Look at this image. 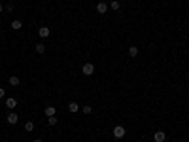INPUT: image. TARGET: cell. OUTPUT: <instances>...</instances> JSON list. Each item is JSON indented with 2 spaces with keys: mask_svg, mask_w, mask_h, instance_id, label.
<instances>
[{
  "mask_svg": "<svg viewBox=\"0 0 189 142\" xmlns=\"http://www.w3.org/2000/svg\"><path fill=\"white\" fill-rule=\"evenodd\" d=\"M125 133H127V131H125V127H123V125H115V127H114V131H112L114 138H117V140H119V138H125Z\"/></svg>",
  "mask_w": 189,
  "mask_h": 142,
  "instance_id": "6da1fadb",
  "label": "cell"
},
{
  "mask_svg": "<svg viewBox=\"0 0 189 142\" xmlns=\"http://www.w3.org/2000/svg\"><path fill=\"white\" fill-rule=\"evenodd\" d=\"M81 74L83 76H93L95 74V64L93 63H85L83 67H81Z\"/></svg>",
  "mask_w": 189,
  "mask_h": 142,
  "instance_id": "7a4b0ae2",
  "label": "cell"
},
{
  "mask_svg": "<svg viewBox=\"0 0 189 142\" xmlns=\"http://www.w3.org/2000/svg\"><path fill=\"white\" fill-rule=\"evenodd\" d=\"M6 121H8L9 125H15V123H17V121H19V116L15 114V112H9V114L6 116Z\"/></svg>",
  "mask_w": 189,
  "mask_h": 142,
  "instance_id": "3957f363",
  "label": "cell"
},
{
  "mask_svg": "<svg viewBox=\"0 0 189 142\" xmlns=\"http://www.w3.org/2000/svg\"><path fill=\"white\" fill-rule=\"evenodd\" d=\"M108 4H106V2H99V4H96V13H100V15H104L106 12H108Z\"/></svg>",
  "mask_w": 189,
  "mask_h": 142,
  "instance_id": "277c9868",
  "label": "cell"
},
{
  "mask_svg": "<svg viewBox=\"0 0 189 142\" xmlns=\"http://www.w3.org/2000/svg\"><path fill=\"white\" fill-rule=\"evenodd\" d=\"M153 140H155V142H165L166 140V133H165V131H157V133L153 135Z\"/></svg>",
  "mask_w": 189,
  "mask_h": 142,
  "instance_id": "5b68a950",
  "label": "cell"
},
{
  "mask_svg": "<svg viewBox=\"0 0 189 142\" xmlns=\"http://www.w3.org/2000/svg\"><path fill=\"white\" fill-rule=\"evenodd\" d=\"M49 34H51V29H49V27H40V29H38V36H40V38H47Z\"/></svg>",
  "mask_w": 189,
  "mask_h": 142,
  "instance_id": "8992f818",
  "label": "cell"
},
{
  "mask_svg": "<svg viewBox=\"0 0 189 142\" xmlns=\"http://www.w3.org/2000/svg\"><path fill=\"white\" fill-rule=\"evenodd\" d=\"M17 99H13V97H8L6 99V108H9V110H13V108H17Z\"/></svg>",
  "mask_w": 189,
  "mask_h": 142,
  "instance_id": "52a82bcc",
  "label": "cell"
},
{
  "mask_svg": "<svg viewBox=\"0 0 189 142\" xmlns=\"http://www.w3.org/2000/svg\"><path fill=\"white\" fill-rule=\"evenodd\" d=\"M44 114L47 116V118H51V116H55V114H57V108H55V106H45Z\"/></svg>",
  "mask_w": 189,
  "mask_h": 142,
  "instance_id": "ba28073f",
  "label": "cell"
},
{
  "mask_svg": "<svg viewBox=\"0 0 189 142\" xmlns=\"http://www.w3.org/2000/svg\"><path fill=\"white\" fill-rule=\"evenodd\" d=\"M34 51H36V53H38V55H42V53H44V51H45V45H44V44H42V42H38V44H36V45H34Z\"/></svg>",
  "mask_w": 189,
  "mask_h": 142,
  "instance_id": "9c48e42d",
  "label": "cell"
},
{
  "mask_svg": "<svg viewBox=\"0 0 189 142\" xmlns=\"http://www.w3.org/2000/svg\"><path fill=\"white\" fill-rule=\"evenodd\" d=\"M68 110H70L72 114L80 112V104H78V102H68Z\"/></svg>",
  "mask_w": 189,
  "mask_h": 142,
  "instance_id": "30bf717a",
  "label": "cell"
},
{
  "mask_svg": "<svg viewBox=\"0 0 189 142\" xmlns=\"http://www.w3.org/2000/svg\"><path fill=\"white\" fill-rule=\"evenodd\" d=\"M12 29L13 30H21L23 29V23L19 21V19H13V21H12Z\"/></svg>",
  "mask_w": 189,
  "mask_h": 142,
  "instance_id": "8fae6325",
  "label": "cell"
},
{
  "mask_svg": "<svg viewBox=\"0 0 189 142\" xmlns=\"http://www.w3.org/2000/svg\"><path fill=\"white\" fill-rule=\"evenodd\" d=\"M138 48H136V45H131L129 48V57H138Z\"/></svg>",
  "mask_w": 189,
  "mask_h": 142,
  "instance_id": "7c38bea8",
  "label": "cell"
},
{
  "mask_svg": "<svg viewBox=\"0 0 189 142\" xmlns=\"http://www.w3.org/2000/svg\"><path fill=\"white\" fill-rule=\"evenodd\" d=\"M19 82H21V80H19V76H9V85L17 87V85H19Z\"/></svg>",
  "mask_w": 189,
  "mask_h": 142,
  "instance_id": "4fadbf2b",
  "label": "cell"
},
{
  "mask_svg": "<svg viewBox=\"0 0 189 142\" xmlns=\"http://www.w3.org/2000/svg\"><path fill=\"white\" fill-rule=\"evenodd\" d=\"M119 8H121V6H119V2H117V0H112V2H110V10H114V12H117Z\"/></svg>",
  "mask_w": 189,
  "mask_h": 142,
  "instance_id": "5bb4252c",
  "label": "cell"
},
{
  "mask_svg": "<svg viewBox=\"0 0 189 142\" xmlns=\"http://www.w3.org/2000/svg\"><path fill=\"white\" fill-rule=\"evenodd\" d=\"M25 131H34V121H27V123H25Z\"/></svg>",
  "mask_w": 189,
  "mask_h": 142,
  "instance_id": "9a60e30c",
  "label": "cell"
},
{
  "mask_svg": "<svg viewBox=\"0 0 189 142\" xmlns=\"http://www.w3.org/2000/svg\"><path fill=\"white\" fill-rule=\"evenodd\" d=\"M57 118H55V116H51V118H47V123H49V127H53V125H57Z\"/></svg>",
  "mask_w": 189,
  "mask_h": 142,
  "instance_id": "2e32d148",
  "label": "cell"
},
{
  "mask_svg": "<svg viewBox=\"0 0 189 142\" xmlns=\"http://www.w3.org/2000/svg\"><path fill=\"white\" fill-rule=\"evenodd\" d=\"M81 112H83V114H87V116H89L91 112H93V108H91V106H89V104H85V106H83V108H81Z\"/></svg>",
  "mask_w": 189,
  "mask_h": 142,
  "instance_id": "e0dca14e",
  "label": "cell"
},
{
  "mask_svg": "<svg viewBox=\"0 0 189 142\" xmlns=\"http://www.w3.org/2000/svg\"><path fill=\"white\" fill-rule=\"evenodd\" d=\"M4 97H6V89L0 87V99H4Z\"/></svg>",
  "mask_w": 189,
  "mask_h": 142,
  "instance_id": "ac0fdd59",
  "label": "cell"
},
{
  "mask_svg": "<svg viewBox=\"0 0 189 142\" xmlns=\"http://www.w3.org/2000/svg\"><path fill=\"white\" fill-rule=\"evenodd\" d=\"M32 142H42V138H34V140H32Z\"/></svg>",
  "mask_w": 189,
  "mask_h": 142,
  "instance_id": "d6986e66",
  "label": "cell"
},
{
  "mask_svg": "<svg viewBox=\"0 0 189 142\" xmlns=\"http://www.w3.org/2000/svg\"><path fill=\"white\" fill-rule=\"evenodd\" d=\"M4 12V6H2V4H0V13H2Z\"/></svg>",
  "mask_w": 189,
  "mask_h": 142,
  "instance_id": "ffe728a7",
  "label": "cell"
},
{
  "mask_svg": "<svg viewBox=\"0 0 189 142\" xmlns=\"http://www.w3.org/2000/svg\"><path fill=\"white\" fill-rule=\"evenodd\" d=\"M110 2H112V0H110Z\"/></svg>",
  "mask_w": 189,
  "mask_h": 142,
  "instance_id": "44dd1931",
  "label": "cell"
}]
</instances>
